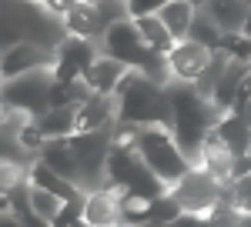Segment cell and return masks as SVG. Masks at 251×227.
<instances>
[{
	"mask_svg": "<svg viewBox=\"0 0 251 227\" xmlns=\"http://www.w3.org/2000/svg\"><path fill=\"white\" fill-rule=\"evenodd\" d=\"M168 100H171V134L184 157L198 164V154L204 147V137L214 131V124L221 120V111L214 107L208 97L201 94L194 84H168Z\"/></svg>",
	"mask_w": 251,
	"mask_h": 227,
	"instance_id": "6da1fadb",
	"label": "cell"
},
{
	"mask_svg": "<svg viewBox=\"0 0 251 227\" xmlns=\"http://www.w3.org/2000/svg\"><path fill=\"white\" fill-rule=\"evenodd\" d=\"M30 40L44 50H57L67 40L60 17H54L40 0H0V50Z\"/></svg>",
	"mask_w": 251,
	"mask_h": 227,
	"instance_id": "7a4b0ae2",
	"label": "cell"
},
{
	"mask_svg": "<svg viewBox=\"0 0 251 227\" xmlns=\"http://www.w3.org/2000/svg\"><path fill=\"white\" fill-rule=\"evenodd\" d=\"M117 100V124H134V127H168L171 131V100L168 87L154 84L151 77L127 70L114 91Z\"/></svg>",
	"mask_w": 251,
	"mask_h": 227,
	"instance_id": "3957f363",
	"label": "cell"
},
{
	"mask_svg": "<svg viewBox=\"0 0 251 227\" xmlns=\"http://www.w3.org/2000/svg\"><path fill=\"white\" fill-rule=\"evenodd\" d=\"M134 151L144 160V167L151 170L154 177H161L168 187H174L194 167L191 160L184 157V151L177 147V140H174V134L168 127H141L137 140H134Z\"/></svg>",
	"mask_w": 251,
	"mask_h": 227,
	"instance_id": "277c9868",
	"label": "cell"
},
{
	"mask_svg": "<svg viewBox=\"0 0 251 227\" xmlns=\"http://www.w3.org/2000/svg\"><path fill=\"white\" fill-rule=\"evenodd\" d=\"M74 160L80 167V184L84 190L104 187L107 177V157L114 151V127L111 131H77L74 137H67Z\"/></svg>",
	"mask_w": 251,
	"mask_h": 227,
	"instance_id": "5b68a950",
	"label": "cell"
},
{
	"mask_svg": "<svg viewBox=\"0 0 251 227\" xmlns=\"http://www.w3.org/2000/svg\"><path fill=\"white\" fill-rule=\"evenodd\" d=\"M50 84H54L50 70H30V74L10 77V80H3L0 104L20 117H37L50 107Z\"/></svg>",
	"mask_w": 251,
	"mask_h": 227,
	"instance_id": "8992f818",
	"label": "cell"
},
{
	"mask_svg": "<svg viewBox=\"0 0 251 227\" xmlns=\"http://www.w3.org/2000/svg\"><path fill=\"white\" fill-rule=\"evenodd\" d=\"M97 47H100V54H104V57L121 60V64L131 67V70H137L141 60H144V54H148V47H144V40H141V34H137V27H134V20H131V17L111 23V27L100 34Z\"/></svg>",
	"mask_w": 251,
	"mask_h": 227,
	"instance_id": "52a82bcc",
	"label": "cell"
},
{
	"mask_svg": "<svg viewBox=\"0 0 251 227\" xmlns=\"http://www.w3.org/2000/svg\"><path fill=\"white\" fill-rule=\"evenodd\" d=\"M218 190H221V184L214 181L211 174H204L201 167H191L171 187V194L177 197V204L184 210H191V214H211L218 207V201H221Z\"/></svg>",
	"mask_w": 251,
	"mask_h": 227,
	"instance_id": "ba28073f",
	"label": "cell"
},
{
	"mask_svg": "<svg viewBox=\"0 0 251 227\" xmlns=\"http://www.w3.org/2000/svg\"><path fill=\"white\" fill-rule=\"evenodd\" d=\"M100 57V47L97 40H84V37H67L54 50V67L50 74L54 80H77V77L87 74V67Z\"/></svg>",
	"mask_w": 251,
	"mask_h": 227,
	"instance_id": "9c48e42d",
	"label": "cell"
},
{
	"mask_svg": "<svg viewBox=\"0 0 251 227\" xmlns=\"http://www.w3.org/2000/svg\"><path fill=\"white\" fill-rule=\"evenodd\" d=\"M211 57H214V50L194 44V40H177V44L171 47V54H168L171 80H177V84H198L201 74L208 70Z\"/></svg>",
	"mask_w": 251,
	"mask_h": 227,
	"instance_id": "30bf717a",
	"label": "cell"
},
{
	"mask_svg": "<svg viewBox=\"0 0 251 227\" xmlns=\"http://www.w3.org/2000/svg\"><path fill=\"white\" fill-rule=\"evenodd\" d=\"M50 67H54V50H44V47L30 44V40H20L14 47L0 50V74H3V80L30 74V70H50Z\"/></svg>",
	"mask_w": 251,
	"mask_h": 227,
	"instance_id": "8fae6325",
	"label": "cell"
},
{
	"mask_svg": "<svg viewBox=\"0 0 251 227\" xmlns=\"http://www.w3.org/2000/svg\"><path fill=\"white\" fill-rule=\"evenodd\" d=\"M84 224L87 227H117L121 224V197H117V190H111V187L87 190Z\"/></svg>",
	"mask_w": 251,
	"mask_h": 227,
	"instance_id": "7c38bea8",
	"label": "cell"
},
{
	"mask_svg": "<svg viewBox=\"0 0 251 227\" xmlns=\"http://www.w3.org/2000/svg\"><path fill=\"white\" fill-rule=\"evenodd\" d=\"M131 67H124L121 60H111V57H97L94 64L87 67L84 74V84L91 87V94H100V97H114V91L121 87V80L127 77Z\"/></svg>",
	"mask_w": 251,
	"mask_h": 227,
	"instance_id": "4fadbf2b",
	"label": "cell"
},
{
	"mask_svg": "<svg viewBox=\"0 0 251 227\" xmlns=\"http://www.w3.org/2000/svg\"><path fill=\"white\" fill-rule=\"evenodd\" d=\"M117 124V100L114 97L91 94L77 107V131H111Z\"/></svg>",
	"mask_w": 251,
	"mask_h": 227,
	"instance_id": "5bb4252c",
	"label": "cell"
},
{
	"mask_svg": "<svg viewBox=\"0 0 251 227\" xmlns=\"http://www.w3.org/2000/svg\"><path fill=\"white\" fill-rule=\"evenodd\" d=\"M37 160H44L54 174H60V177H67V181H74L77 187H84V184H80V167H77V160H74V151H71L67 137H50V140L40 147Z\"/></svg>",
	"mask_w": 251,
	"mask_h": 227,
	"instance_id": "9a60e30c",
	"label": "cell"
},
{
	"mask_svg": "<svg viewBox=\"0 0 251 227\" xmlns=\"http://www.w3.org/2000/svg\"><path fill=\"white\" fill-rule=\"evenodd\" d=\"M27 181H30L34 187H40V190H47V194H54V197H60V201H74V197H80V194H87V190L77 187L74 181H67V177L54 174L44 160H30V167H27Z\"/></svg>",
	"mask_w": 251,
	"mask_h": 227,
	"instance_id": "2e32d148",
	"label": "cell"
},
{
	"mask_svg": "<svg viewBox=\"0 0 251 227\" xmlns=\"http://www.w3.org/2000/svg\"><path fill=\"white\" fill-rule=\"evenodd\" d=\"M60 23H64L67 37L100 40V34H104V23H100V17H97V7L87 3V0H80L77 7H71V10L60 17Z\"/></svg>",
	"mask_w": 251,
	"mask_h": 227,
	"instance_id": "e0dca14e",
	"label": "cell"
},
{
	"mask_svg": "<svg viewBox=\"0 0 251 227\" xmlns=\"http://www.w3.org/2000/svg\"><path fill=\"white\" fill-rule=\"evenodd\" d=\"M214 131L221 137V144L231 151V157H245L251 147V124L245 120V114H221V120L214 124Z\"/></svg>",
	"mask_w": 251,
	"mask_h": 227,
	"instance_id": "ac0fdd59",
	"label": "cell"
},
{
	"mask_svg": "<svg viewBox=\"0 0 251 227\" xmlns=\"http://www.w3.org/2000/svg\"><path fill=\"white\" fill-rule=\"evenodd\" d=\"M201 10H204L225 34H241V30H245V20H248V3H245V0H204Z\"/></svg>",
	"mask_w": 251,
	"mask_h": 227,
	"instance_id": "d6986e66",
	"label": "cell"
},
{
	"mask_svg": "<svg viewBox=\"0 0 251 227\" xmlns=\"http://www.w3.org/2000/svg\"><path fill=\"white\" fill-rule=\"evenodd\" d=\"M198 10H201V7H194V3H188V0H168V3L157 10V17H161V23L171 30L174 40H184L188 30H191V23H194V17H198Z\"/></svg>",
	"mask_w": 251,
	"mask_h": 227,
	"instance_id": "ffe728a7",
	"label": "cell"
},
{
	"mask_svg": "<svg viewBox=\"0 0 251 227\" xmlns=\"http://www.w3.org/2000/svg\"><path fill=\"white\" fill-rule=\"evenodd\" d=\"M34 124L44 131L47 140L50 137H74L77 134V111L74 107H47L44 114L34 117Z\"/></svg>",
	"mask_w": 251,
	"mask_h": 227,
	"instance_id": "44dd1931",
	"label": "cell"
},
{
	"mask_svg": "<svg viewBox=\"0 0 251 227\" xmlns=\"http://www.w3.org/2000/svg\"><path fill=\"white\" fill-rule=\"evenodd\" d=\"M134 27H137V34H141V40H144V47H148V50H154V54H171V47L177 44V40L171 37V30L161 23L157 14L134 17Z\"/></svg>",
	"mask_w": 251,
	"mask_h": 227,
	"instance_id": "7402d4cb",
	"label": "cell"
},
{
	"mask_svg": "<svg viewBox=\"0 0 251 227\" xmlns=\"http://www.w3.org/2000/svg\"><path fill=\"white\" fill-rule=\"evenodd\" d=\"M87 97H91V87L84 84V77H77V80H54L50 84V107H74L77 111Z\"/></svg>",
	"mask_w": 251,
	"mask_h": 227,
	"instance_id": "603a6c76",
	"label": "cell"
},
{
	"mask_svg": "<svg viewBox=\"0 0 251 227\" xmlns=\"http://www.w3.org/2000/svg\"><path fill=\"white\" fill-rule=\"evenodd\" d=\"M184 40H194V44H201V47H208V50H221L225 30H221L204 10H198V17H194V23H191V30H188Z\"/></svg>",
	"mask_w": 251,
	"mask_h": 227,
	"instance_id": "cb8c5ba5",
	"label": "cell"
},
{
	"mask_svg": "<svg viewBox=\"0 0 251 227\" xmlns=\"http://www.w3.org/2000/svg\"><path fill=\"white\" fill-rule=\"evenodd\" d=\"M181 214H184V207L177 204V197H174L171 190H168V194H161L157 201H151L144 227H168V224L174 221V217H181Z\"/></svg>",
	"mask_w": 251,
	"mask_h": 227,
	"instance_id": "d4e9b609",
	"label": "cell"
},
{
	"mask_svg": "<svg viewBox=\"0 0 251 227\" xmlns=\"http://www.w3.org/2000/svg\"><path fill=\"white\" fill-rule=\"evenodd\" d=\"M27 167H30V164L0 160V194H3V197H10L20 184H27Z\"/></svg>",
	"mask_w": 251,
	"mask_h": 227,
	"instance_id": "484cf974",
	"label": "cell"
},
{
	"mask_svg": "<svg viewBox=\"0 0 251 227\" xmlns=\"http://www.w3.org/2000/svg\"><path fill=\"white\" fill-rule=\"evenodd\" d=\"M14 137H17V144H20V147H24L27 154H30V157H37L40 147L47 144V137H44V131H40L37 124H34V117H27V120H24V124L17 127V134H14Z\"/></svg>",
	"mask_w": 251,
	"mask_h": 227,
	"instance_id": "4316f807",
	"label": "cell"
},
{
	"mask_svg": "<svg viewBox=\"0 0 251 227\" xmlns=\"http://www.w3.org/2000/svg\"><path fill=\"white\" fill-rule=\"evenodd\" d=\"M27 184H30V181H27ZM60 204H64L60 197H54V194H47V190H40V187L30 184V210L40 214L44 221H54V217H57V210H60Z\"/></svg>",
	"mask_w": 251,
	"mask_h": 227,
	"instance_id": "83f0119b",
	"label": "cell"
},
{
	"mask_svg": "<svg viewBox=\"0 0 251 227\" xmlns=\"http://www.w3.org/2000/svg\"><path fill=\"white\" fill-rule=\"evenodd\" d=\"M221 50L231 57V60L251 64V37H248V34H225V40H221Z\"/></svg>",
	"mask_w": 251,
	"mask_h": 227,
	"instance_id": "f1b7e54d",
	"label": "cell"
},
{
	"mask_svg": "<svg viewBox=\"0 0 251 227\" xmlns=\"http://www.w3.org/2000/svg\"><path fill=\"white\" fill-rule=\"evenodd\" d=\"M0 160H14V164H30V154L17 144L14 134H3L0 131Z\"/></svg>",
	"mask_w": 251,
	"mask_h": 227,
	"instance_id": "f546056e",
	"label": "cell"
},
{
	"mask_svg": "<svg viewBox=\"0 0 251 227\" xmlns=\"http://www.w3.org/2000/svg\"><path fill=\"white\" fill-rule=\"evenodd\" d=\"M127 3V17H148V14H157L168 0H124Z\"/></svg>",
	"mask_w": 251,
	"mask_h": 227,
	"instance_id": "4dcf8cb0",
	"label": "cell"
},
{
	"mask_svg": "<svg viewBox=\"0 0 251 227\" xmlns=\"http://www.w3.org/2000/svg\"><path fill=\"white\" fill-rule=\"evenodd\" d=\"M14 217L20 221V227H54L50 221H44V217H40V214H34L30 207H27V210H20V214H14Z\"/></svg>",
	"mask_w": 251,
	"mask_h": 227,
	"instance_id": "1f68e13d",
	"label": "cell"
},
{
	"mask_svg": "<svg viewBox=\"0 0 251 227\" xmlns=\"http://www.w3.org/2000/svg\"><path fill=\"white\" fill-rule=\"evenodd\" d=\"M40 3H44V7H47V10H50L54 17H64V14H67L71 7H77L80 0H40Z\"/></svg>",
	"mask_w": 251,
	"mask_h": 227,
	"instance_id": "d6a6232c",
	"label": "cell"
},
{
	"mask_svg": "<svg viewBox=\"0 0 251 227\" xmlns=\"http://www.w3.org/2000/svg\"><path fill=\"white\" fill-rule=\"evenodd\" d=\"M0 227H20V221L14 214H3V217H0Z\"/></svg>",
	"mask_w": 251,
	"mask_h": 227,
	"instance_id": "836d02e7",
	"label": "cell"
},
{
	"mask_svg": "<svg viewBox=\"0 0 251 227\" xmlns=\"http://www.w3.org/2000/svg\"><path fill=\"white\" fill-rule=\"evenodd\" d=\"M3 214H10V197L0 194V217H3Z\"/></svg>",
	"mask_w": 251,
	"mask_h": 227,
	"instance_id": "e575fe53",
	"label": "cell"
},
{
	"mask_svg": "<svg viewBox=\"0 0 251 227\" xmlns=\"http://www.w3.org/2000/svg\"><path fill=\"white\" fill-rule=\"evenodd\" d=\"M241 34H248V37H251V7H248V20H245V30H241Z\"/></svg>",
	"mask_w": 251,
	"mask_h": 227,
	"instance_id": "d590c367",
	"label": "cell"
},
{
	"mask_svg": "<svg viewBox=\"0 0 251 227\" xmlns=\"http://www.w3.org/2000/svg\"><path fill=\"white\" fill-rule=\"evenodd\" d=\"M54 227H87L84 221H71V224H54Z\"/></svg>",
	"mask_w": 251,
	"mask_h": 227,
	"instance_id": "8d00e7d4",
	"label": "cell"
},
{
	"mask_svg": "<svg viewBox=\"0 0 251 227\" xmlns=\"http://www.w3.org/2000/svg\"><path fill=\"white\" fill-rule=\"evenodd\" d=\"M188 3H194V7H204V0H188Z\"/></svg>",
	"mask_w": 251,
	"mask_h": 227,
	"instance_id": "74e56055",
	"label": "cell"
},
{
	"mask_svg": "<svg viewBox=\"0 0 251 227\" xmlns=\"http://www.w3.org/2000/svg\"><path fill=\"white\" fill-rule=\"evenodd\" d=\"M245 160H248V167H251V147H248V154H245Z\"/></svg>",
	"mask_w": 251,
	"mask_h": 227,
	"instance_id": "f35d334b",
	"label": "cell"
},
{
	"mask_svg": "<svg viewBox=\"0 0 251 227\" xmlns=\"http://www.w3.org/2000/svg\"><path fill=\"white\" fill-rule=\"evenodd\" d=\"M0 91H3V74H0Z\"/></svg>",
	"mask_w": 251,
	"mask_h": 227,
	"instance_id": "ab89813d",
	"label": "cell"
},
{
	"mask_svg": "<svg viewBox=\"0 0 251 227\" xmlns=\"http://www.w3.org/2000/svg\"><path fill=\"white\" fill-rule=\"evenodd\" d=\"M87 3H97V0H87Z\"/></svg>",
	"mask_w": 251,
	"mask_h": 227,
	"instance_id": "60d3db41",
	"label": "cell"
},
{
	"mask_svg": "<svg viewBox=\"0 0 251 227\" xmlns=\"http://www.w3.org/2000/svg\"><path fill=\"white\" fill-rule=\"evenodd\" d=\"M245 3H248V7H251V0H245Z\"/></svg>",
	"mask_w": 251,
	"mask_h": 227,
	"instance_id": "b9f144b4",
	"label": "cell"
},
{
	"mask_svg": "<svg viewBox=\"0 0 251 227\" xmlns=\"http://www.w3.org/2000/svg\"><path fill=\"white\" fill-rule=\"evenodd\" d=\"M117 227H124V224H117Z\"/></svg>",
	"mask_w": 251,
	"mask_h": 227,
	"instance_id": "7bdbcfd3",
	"label": "cell"
}]
</instances>
